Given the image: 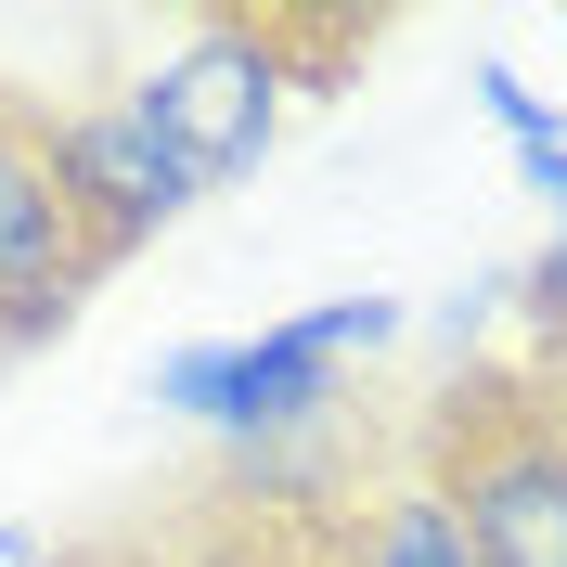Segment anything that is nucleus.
<instances>
[{
    "mask_svg": "<svg viewBox=\"0 0 567 567\" xmlns=\"http://www.w3.org/2000/svg\"><path fill=\"white\" fill-rule=\"evenodd\" d=\"M361 52H374V13H361V27L349 13H194L116 104L219 194V181H246L284 142V104L322 91V78H349Z\"/></svg>",
    "mask_w": 567,
    "mask_h": 567,
    "instance_id": "1",
    "label": "nucleus"
},
{
    "mask_svg": "<svg viewBox=\"0 0 567 567\" xmlns=\"http://www.w3.org/2000/svg\"><path fill=\"white\" fill-rule=\"evenodd\" d=\"M413 477L452 503L477 567H567V425L542 413L529 361H464L413 413Z\"/></svg>",
    "mask_w": 567,
    "mask_h": 567,
    "instance_id": "2",
    "label": "nucleus"
},
{
    "mask_svg": "<svg viewBox=\"0 0 567 567\" xmlns=\"http://www.w3.org/2000/svg\"><path fill=\"white\" fill-rule=\"evenodd\" d=\"M400 336V297H322V310H284L258 336H194V349L155 361V400L194 413L233 452H284V439H322L349 425V361H374Z\"/></svg>",
    "mask_w": 567,
    "mask_h": 567,
    "instance_id": "3",
    "label": "nucleus"
},
{
    "mask_svg": "<svg viewBox=\"0 0 567 567\" xmlns=\"http://www.w3.org/2000/svg\"><path fill=\"white\" fill-rule=\"evenodd\" d=\"M91 284H104V246H91V233H78V207H65L52 116L0 91V349L65 336Z\"/></svg>",
    "mask_w": 567,
    "mask_h": 567,
    "instance_id": "4",
    "label": "nucleus"
},
{
    "mask_svg": "<svg viewBox=\"0 0 567 567\" xmlns=\"http://www.w3.org/2000/svg\"><path fill=\"white\" fill-rule=\"evenodd\" d=\"M52 168H65V207H78V233L104 246V271H116V258H142L194 194H207V181L181 168L130 104H52Z\"/></svg>",
    "mask_w": 567,
    "mask_h": 567,
    "instance_id": "5",
    "label": "nucleus"
},
{
    "mask_svg": "<svg viewBox=\"0 0 567 567\" xmlns=\"http://www.w3.org/2000/svg\"><path fill=\"white\" fill-rule=\"evenodd\" d=\"M322 567H477V555H464L452 503L400 464V477H374V491H349L322 516Z\"/></svg>",
    "mask_w": 567,
    "mask_h": 567,
    "instance_id": "6",
    "label": "nucleus"
},
{
    "mask_svg": "<svg viewBox=\"0 0 567 567\" xmlns=\"http://www.w3.org/2000/svg\"><path fill=\"white\" fill-rule=\"evenodd\" d=\"M477 116L503 130V155H516V181H529L542 207H555V233H567V116L542 104L516 65H477Z\"/></svg>",
    "mask_w": 567,
    "mask_h": 567,
    "instance_id": "7",
    "label": "nucleus"
},
{
    "mask_svg": "<svg viewBox=\"0 0 567 567\" xmlns=\"http://www.w3.org/2000/svg\"><path fill=\"white\" fill-rule=\"evenodd\" d=\"M516 310H529V336H567V233L516 271Z\"/></svg>",
    "mask_w": 567,
    "mask_h": 567,
    "instance_id": "8",
    "label": "nucleus"
},
{
    "mask_svg": "<svg viewBox=\"0 0 567 567\" xmlns=\"http://www.w3.org/2000/svg\"><path fill=\"white\" fill-rule=\"evenodd\" d=\"M516 361H529V388H542V413L567 425V336H529V349H516Z\"/></svg>",
    "mask_w": 567,
    "mask_h": 567,
    "instance_id": "9",
    "label": "nucleus"
},
{
    "mask_svg": "<svg viewBox=\"0 0 567 567\" xmlns=\"http://www.w3.org/2000/svg\"><path fill=\"white\" fill-rule=\"evenodd\" d=\"M0 567H39V542H27V529H0Z\"/></svg>",
    "mask_w": 567,
    "mask_h": 567,
    "instance_id": "10",
    "label": "nucleus"
},
{
    "mask_svg": "<svg viewBox=\"0 0 567 567\" xmlns=\"http://www.w3.org/2000/svg\"><path fill=\"white\" fill-rule=\"evenodd\" d=\"M219 567H284V555H271V542H258V555H219Z\"/></svg>",
    "mask_w": 567,
    "mask_h": 567,
    "instance_id": "11",
    "label": "nucleus"
}]
</instances>
